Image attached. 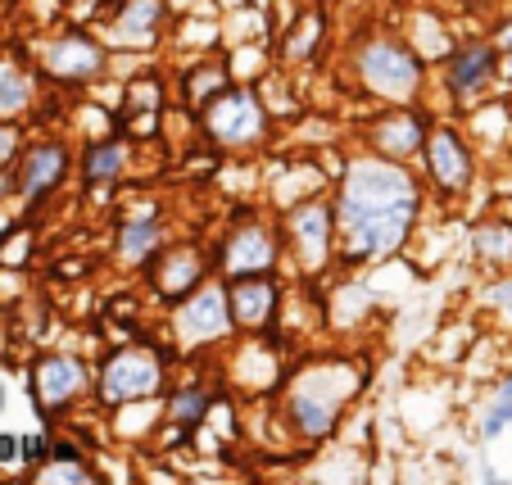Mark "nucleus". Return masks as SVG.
I'll list each match as a JSON object with an SVG mask.
<instances>
[{
  "instance_id": "f257e3e1",
  "label": "nucleus",
  "mask_w": 512,
  "mask_h": 485,
  "mask_svg": "<svg viewBox=\"0 0 512 485\" xmlns=\"http://www.w3.org/2000/svg\"><path fill=\"white\" fill-rule=\"evenodd\" d=\"M422 209V186L399 159H354L340 186V227L354 259H386L408 241Z\"/></svg>"
},
{
  "instance_id": "f03ea898",
  "label": "nucleus",
  "mask_w": 512,
  "mask_h": 485,
  "mask_svg": "<svg viewBox=\"0 0 512 485\" xmlns=\"http://www.w3.org/2000/svg\"><path fill=\"white\" fill-rule=\"evenodd\" d=\"M358 78L372 96L390 100V105H408L426 87V59L413 50V41L377 37L358 50Z\"/></svg>"
},
{
  "instance_id": "7ed1b4c3",
  "label": "nucleus",
  "mask_w": 512,
  "mask_h": 485,
  "mask_svg": "<svg viewBox=\"0 0 512 485\" xmlns=\"http://www.w3.org/2000/svg\"><path fill=\"white\" fill-rule=\"evenodd\" d=\"M440 78H445V91L454 105H472L490 87H499V78H508V68H503V50L494 41V32H472V37L458 41Z\"/></svg>"
},
{
  "instance_id": "20e7f679",
  "label": "nucleus",
  "mask_w": 512,
  "mask_h": 485,
  "mask_svg": "<svg viewBox=\"0 0 512 485\" xmlns=\"http://www.w3.org/2000/svg\"><path fill=\"white\" fill-rule=\"evenodd\" d=\"M422 168L426 182L440 195H467L476 182V146L472 136L454 123H435L422 146Z\"/></svg>"
},
{
  "instance_id": "39448f33",
  "label": "nucleus",
  "mask_w": 512,
  "mask_h": 485,
  "mask_svg": "<svg viewBox=\"0 0 512 485\" xmlns=\"http://www.w3.org/2000/svg\"><path fill=\"white\" fill-rule=\"evenodd\" d=\"M159 381H164L159 354L145 350V345H127L100 372V395H105V404H132V399L155 395Z\"/></svg>"
},
{
  "instance_id": "423d86ee",
  "label": "nucleus",
  "mask_w": 512,
  "mask_h": 485,
  "mask_svg": "<svg viewBox=\"0 0 512 485\" xmlns=\"http://www.w3.org/2000/svg\"><path fill=\"white\" fill-rule=\"evenodd\" d=\"M345 395H349V377H340V372H318V377H309L290 395V418H295V427H300L304 436L318 440L336 427L340 408H345Z\"/></svg>"
},
{
  "instance_id": "0eeeda50",
  "label": "nucleus",
  "mask_w": 512,
  "mask_h": 485,
  "mask_svg": "<svg viewBox=\"0 0 512 485\" xmlns=\"http://www.w3.org/2000/svg\"><path fill=\"white\" fill-rule=\"evenodd\" d=\"M431 114H426L422 105H399V109H390L386 118H377V127H372V150L377 155H386V159H417L422 155V146H426V136H431Z\"/></svg>"
},
{
  "instance_id": "6e6552de",
  "label": "nucleus",
  "mask_w": 512,
  "mask_h": 485,
  "mask_svg": "<svg viewBox=\"0 0 512 485\" xmlns=\"http://www.w3.org/2000/svg\"><path fill=\"white\" fill-rule=\"evenodd\" d=\"M209 136L223 146H254L263 136V109L254 100V91H223L204 114Z\"/></svg>"
},
{
  "instance_id": "1a4fd4ad",
  "label": "nucleus",
  "mask_w": 512,
  "mask_h": 485,
  "mask_svg": "<svg viewBox=\"0 0 512 485\" xmlns=\"http://www.w3.org/2000/svg\"><path fill=\"white\" fill-rule=\"evenodd\" d=\"M232 322H236L232 300H227L218 286H200V291H191V300L182 304V313H177V336H182L186 345H204V340L227 336Z\"/></svg>"
},
{
  "instance_id": "9d476101",
  "label": "nucleus",
  "mask_w": 512,
  "mask_h": 485,
  "mask_svg": "<svg viewBox=\"0 0 512 485\" xmlns=\"http://www.w3.org/2000/svg\"><path fill=\"white\" fill-rule=\"evenodd\" d=\"M64 177H68V146H59V141H41V146H32L19 164V191H23L28 204H37V200H46Z\"/></svg>"
},
{
  "instance_id": "9b49d317",
  "label": "nucleus",
  "mask_w": 512,
  "mask_h": 485,
  "mask_svg": "<svg viewBox=\"0 0 512 485\" xmlns=\"http://www.w3.org/2000/svg\"><path fill=\"white\" fill-rule=\"evenodd\" d=\"M46 68H50V78H59V82H87L105 68V50L91 37H82V32H68V37H59L46 50Z\"/></svg>"
},
{
  "instance_id": "f8f14e48",
  "label": "nucleus",
  "mask_w": 512,
  "mask_h": 485,
  "mask_svg": "<svg viewBox=\"0 0 512 485\" xmlns=\"http://www.w3.org/2000/svg\"><path fill=\"white\" fill-rule=\"evenodd\" d=\"M290 236L300 245L304 268H322L331 254V209L327 204H304L290 214Z\"/></svg>"
},
{
  "instance_id": "ddd939ff",
  "label": "nucleus",
  "mask_w": 512,
  "mask_h": 485,
  "mask_svg": "<svg viewBox=\"0 0 512 485\" xmlns=\"http://www.w3.org/2000/svg\"><path fill=\"white\" fill-rule=\"evenodd\" d=\"M272 259H277V245H272V236L263 232L259 223H245L241 232L223 245V268H232L236 277H250V272L272 268Z\"/></svg>"
},
{
  "instance_id": "4468645a",
  "label": "nucleus",
  "mask_w": 512,
  "mask_h": 485,
  "mask_svg": "<svg viewBox=\"0 0 512 485\" xmlns=\"http://www.w3.org/2000/svg\"><path fill=\"white\" fill-rule=\"evenodd\" d=\"M87 386V372L78 359H41L37 363V395L46 408H64L68 399H78Z\"/></svg>"
},
{
  "instance_id": "2eb2a0df",
  "label": "nucleus",
  "mask_w": 512,
  "mask_h": 485,
  "mask_svg": "<svg viewBox=\"0 0 512 485\" xmlns=\"http://www.w3.org/2000/svg\"><path fill=\"white\" fill-rule=\"evenodd\" d=\"M227 300H232V318L254 331L272 318V309H277V286L250 272V277H241V282L227 291Z\"/></svg>"
},
{
  "instance_id": "dca6fc26",
  "label": "nucleus",
  "mask_w": 512,
  "mask_h": 485,
  "mask_svg": "<svg viewBox=\"0 0 512 485\" xmlns=\"http://www.w3.org/2000/svg\"><path fill=\"white\" fill-rule=\"evenodd\" d=\"M472 254L485 268H512V218H481L472 227Z\"/></svg>"
},
{
  "instance_id": "f3484780",
  "label": "nucleus",
  "mask_w": 512,
  "mask_h": 485,
  "mask_svg": "<svg viewBox=\"0 0 512 485\" xmlns=\"http://www.w3.org/2000/svg\"><path fill=\"white\" fill-rule=\"evenodd\" d=\"M200 254L195 250H173L164 259V268H159V291L168 295V300H186L191 291H200Z\"/></svg>"
},
{
  "instance_id": "a211bd4d",
  "label": "nucleus",
  "mask_w": 512,
  "mask_h": 485,
  "mask_svg": "<svg viewBox=\"0 0 512 485\" xmlns=\"http://www.w3.org/2000/svg\"><path fill=\"white\" fill-rule=\"evenodd\" d=\"M159 14H164L159 0H127L123 14H118V23H114V41H123V46H132V41H150L155 28H159Z\"/></svg>"
},
{
  "instance_id": "6ab92c4d",
  "label": "nucleus",
  "mask_w": 512,
  "mask_h": 485,
  "mask_svg": "<svg viewBox=\"0 0 512 485\" xmlns=\"http://www.w3.org/2000/svg\"><path fill=\"white\" fill-rule=\"evenodd\" d=\"M458 41L449 37L445 19H435V14H417L413 19V50L426 59V64H445L449 55H454Z\"/></svg>"
},
{
  "instance_id": "aec40b11",
  "label": "nucleus",
  "mask_w": 512,
  "mask_h": 485,
  "mask_svg": "<svg viewBox=\"0 0 512 485\" xmlns=\"http://www.w3.org/2000/svg\"><path fill=\"white\" fill-rule=\"evenodd\" d=\"M118 173H123V146H118V141H96V146L87 150V182L105 186V182H114Z\"/></svg>"
},
{
  "instance_id": "412c9836",
  "label": "nucleus",
  "mask_w": 512,
  "mask_h": 485,
  "mask_svg": "<svg viewBox=\"0 0 512 485\" xmlns=\"http://www.w3.org/2000/svg\"><path fill=\"white\" fill-rule=\"evenodd\" d=\"M159 245V227L150 223V218H141V223H127L123 232H118V254H123L127 263H141L150 259V250Z\"/></svg>"
},
{
  "instance_id": "4be33fe9",
  "label": "nucleus",
  "mask_w": 512,
  "mask_h": 485,
  "mask_svg": "<svg viewBox=\"0 0 512 485\" xmlns=\"http://www.w3.org/2000/svg\"><path fill=\"white\" fill-rule=\"evenodd\" d=\"M508 431H512V395H499V390H494V399L481 408V427H476V436L490 445V440L508 436Z\"/></svg>"
},
{
  "instance_id": "5701e85b",
  "label": "nucleus",
  "mask_w": 512,
  "mask_h": 485,
  "mask_svg": "<svg viewBox=\"0 0 512 485\" xmlns=\"http://www.w3.org/2000/svg\"><path fill=\"white\" fill-rule=\"evenodd\" d=\"M213 399L204 395V390H182V395H173V404H168V413H173V422H182V427H191V422H200L204 413H209Z\"/></svg>"
},
{
  "instance_id": "b1692460",
  "label": "nucleus",
  "mask_w": 512,
  "mask_h": 485,
  "mask_svg": "<svg viewBox=\"0 0 512 485\" xmlns=\"http://www.w3.org/2000/svg\"><path fill=\"white\" fill-rule=\"evenodd\" d=\"M28 96H32V87H28V78H23V73H5V78H0V109L28 105Z\"/></svg>"
},
{
  "instance_id": "393cba45",
  "label": "nucleus",
  "mask_w": 512,
  "mask_h": 485,
  "mask_svg": "<svg viewBox=\"0 0 512 485\" xmlns=\"http://www.w3.org/2000/svg\"><path fill=\"white\" fill-rule=\"evenodd\" d=\"M28 254H32V232H28V227H19L10 241L0 245V263H23Z\"/></svg>"
},
{
  "instance_id": "a878e982",
  "label": "nucleus",
  "mask_w": 512,
  "mask_h": 485,
  "mask_svg": "<svg viewBox=\"0 0 512 485\" xmlns=\"http://www.w3.org/2000/svg\"><path fill=\"white\" fill-rule=\"evenodd\" d=\"M494 41H499V50H503V68H508V78H512V14H503V23L494 28Z\"/></svg>"
},
{
  "instance_id": "bb28decb",
  "label": "nucleus",
  "mask_w": 512,
  "mask_h": 485,
  "mask_svg": "<svg viewBox=\"0 0 512 485\" xmlns=\"http://www.w3.org/2000/svg\"><path fill=\"white\" fill-rule=\"evenodd\" d=\"M14 146H19V127H14V123H0V164L14 155Z\"/></svg>"
},
{
  "instance_id": "cd10ccee",
  "label": "nucleus",
  "mask_w": 512,
  "mask_h": 485,
  "mask_svg": "<svg viewBox=\"0 0 512 485\" xmlns=\"http://www.w3.org/2000/svg\"><path fill=\"white\" fill-rule=\"evenodd\" d=\"M313 28H322V23H313V19H309L300 32H295V41H290V55H304V50L313 46Z\"/></svg>"
},
{
  "instance_id": "c85d7f7f",
  "label": "nucleus",
  "mask_w": 512,
  "mask_h": 485,
  "mask_svg": "<svg viewBox=\"0 0 512 485\" xmlns=\"http://www.w3.org/2000/svg\"><path fill=\"white\" fill-rule=\"evenodd\" d=\"M494 304H499V309L512 318V277H503V282L494 286Z\"/></svg>"
},
{
  "instance_id": "c756f323",
  "label": "nucleus",
  "mask_w": 512,
  "mask_h": 485,
  "mask_svg": "<svg viewBox=\"0 0 512 485\" xmlns=\"http://www.w3.org/2000/svg\"><path fill=\"white\" fill-rule=\"evenodd\" d=\"M10 458H19V440H14V436H0V463H10Z\"/></svg>"
},
{
  "instance_id": "7c9ffc66",
  "label": "nucleus",
  "mask_w": 512,
  "mask_h": 485,
  "mask_svg": "<svg viewBox=\"0 0 512 485\" xmlns=\"http://www.w3.org/2000/svg\"><path fill=\"white\" fill-rule=\"evenodd\" d=\"M41 454H46V440H41V436H32L28 445H23V458H41Z\"/></svg>"
},
{
  "instance_id": "2f4dec72",
  "label": "nucleus",
  "mask_w": 512,
  "mask_h": 485,
  "mask_svg": "<svg viewBox=\"0 0 512 485\" xmlns=\"http://www.w3.org/2000/svg\"><path fill=\"white\" fill-rule=\"evenodd\" d=\"M476 476H481V481H503V476H499V467H490V463H481V467H476Z\"/></svg>"
},
{
  "instance_id": "473e14b6",
  "label": "nucleus",
  "mask_w": 512,
  "mask_h": 485,
  "mask_svg": "<svg viewBox=\"0 0 512 485\" xmlns=\"http://www.w3.org/2000/svg\"><path fill=\"white\" fill-rule=\"evenodd\" d=\"M499 395H512V372H508V377L499 381Z\"/></svg>"
}]
</instances>
